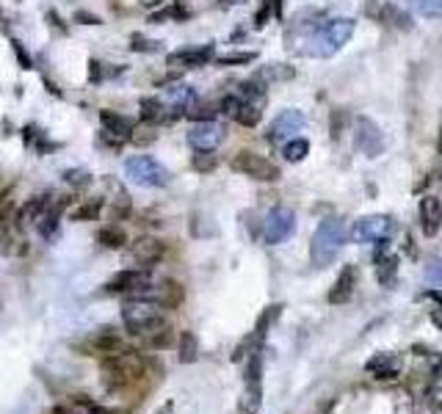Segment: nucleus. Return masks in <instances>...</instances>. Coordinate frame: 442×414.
<instances>
[{
  "mask_svg": "<svg viewBox=\"0 0 442 414\" xmlns=\"http://www.w3.org/2000/svg\"><path fill=\"white\" fill-rule=\"evenodd\" d=\"M100 367H103L108 387L122 389V387H131L133 381H138V379H144V373H147V359H144L138 351L125 348V351H119V354L100 357Z\"/></svg>",
  "mask_w": 442,
  "mask_h": 414,
  "instance_id": "f257e3e1",
  "label": "nucleus"
},
{
  "mask_svg": "<svg viewBox=\"0 0 442 414\" xmlns=\"http://www.w3.org/2000/svg\"><path fill=\"white\" fill-rule=\"evenodd\" d=\"M343 243H346V224H343V218H335V216L324 218V221L315 227V235H312V240H310L312 265H315V268L332 265V259L338 257L340 249H343Z\"/></svg>",
  "mask_w": 442,
  "mask_h": 414,
  "instance_id": "f03ea898",
  "label": "nucleus"
},
{
  "mask_svg": "<svg viewBox=\"0 0 442 414\" xmlns=\"http://www.w3.org/2000/svg\"><path fill=\"white\" fill-rule=\"evenodd\" d=\"M122 323L133 337H141V340L169 326V320L163 318V312H160L155 301H136V298H125Z\"/></svg>",
  "mask_w": 442,
  "mask_h": 414,
  "instance_id": "7ed1b4c3",
  "label": "nucleus"
},
{
  "mask_svg": "<svg viewBox=\"0 0 442 414\" xmlns=\"http://www.w3.org/2000/svg\"><path fill=\"white\" fill-rule=\"evenodd\" d=\"M354 28H357V23L348 20V17L326 20L324 26L312 33V47L307 52L318 55V58H332V55L354 36Z\"/></svg>",
  "mask_w": 442,
  "mask_h": 414,
  "instance_id": "20e7f679",
  "label": "nucleus"
},
{
  "mask_svg": "<svg viewBox=\"0 0 442 414\" xmlns=\"http://www.w3.org/2000/svg\"><path fill=\"white\" fill-rule=\"evenodd\" d=\"M125 174L131 177L136 185H144V188H166L172 174L169 169L153 155H136L125 160Z\"/></svg>",
  "mask_w": 442,
  "mask_h": 414,
  "instance_id": "39448f33",
  "label": "nucleus"
},
{
  "mask_svg": "<svg viewBox=\"0 0 442 414\" xmlns=\"http://www.w3.org/2000/svg\"><path fill=\"white\" fill-rule=\"evenodd\" d=\"M230 166H233V172L243 174V177H252V180H258V182H277L282 177V172H280L277 163H271L265 155H258V152H252V150L235 152L233 160H230Z\"/></svg>",
  "mask_w": 442,
  "mask_h": 414,
  "instance_id": "423d86ee",
  "label": "nucleus"
},
{
  "mask_svg": "<svg viewBox=\"0 0 442 414\" xmlns=\"http://www.w3.org/2000/svg\"><path fill=\"white\" fill-rule=\"evenodd\" d=\"M296 233V213L290 207H274L265 216V227H263V240L265 246H280L285 243L290 235Z\"/></svg>",
  "mask_w": 442,
  "mask_h": 414,
  "instance_id": "0eeeda50",
  "label": "nucleus"
},
{
  "mask_svg": "<svg viewBox=\"0 0 442 414\" xmlns=\"http://www.w3.org/2000/svg\"><path fill=\"white\" fill-rule=\"evenodd\" d=\"M354 147L365 157H379L387 150V141H385V133L376 122H370L368 116H357L354 119Z\"/></svg>",
  "mask_w": 442,
  "mask_h": 414,
  "instance_id": "6e6552de",
  "label": "nucleus"
},
{
  "mask_svg": "<svg viewBox=\"0 0 442 414\" xmlns=\"http://www.w3.org/2000/svg\"><path fill=\"white\" fill-rule=\"evenodd\" d=\"M365 11H368V17H373L376 23L392 28V30H404V33H407V30H412V28H415L412 17H409L401 6L390 3V0H368Z\"/></svg>",
  "mask_w": 442,
  "mask_h": 414,
  "instance_id": "1a4fd4ad",
  "label": "nucleus"
},
{
  "mask_svg": "<svg viewBox=\"0 0 442 414\" xmlns=\"http://www.w3.org/2000/svg\"><path fill=\"white\" fill-rule=\"evenodd\" d=\"M100 125H103V138L105 144H111V147H119V144H125V141H131L133 130H136V122L128 119L125 113H119V111H100Z\"/></svg>",
  "mask_w": 442,
  "mask_h": 414,
  "instance_id": "9d476101",
  "label": "nucleus"
},
{
  "mask_svg": "<svg viewBox=\"0 0 442 414\" xmlns=\"http://www.w3.org/2000/svg\"><path fill=\"white\" fill-rule=\"evenodd\" d=\"M392 230V218L390 216H365L360 221H354L351 227V240L354 243H376L382 237H387Z\"/></svg>",
  "mask_w": 442,
  "mask_h": 414,
  "instance_id": "9b49d317",
  "label": "nucleus"
},
{
  "mask_svg": "<svg viewBox=\"0 0 442 414\" xmlns=\"http://www.w3.org/2000/svg\"><path fill=\"white\" fill-rule=\"evenodd\" d=\"M307 125V116L302 113V111H296V108H287L282 111L274 122H271V128H268V141H274V144H285L290 138H296V133H302Z\"/></svg>",
  "mask_w": 442,
  "mask_h": 414,
  "instance_id": "f8f14e48",
  "label": "nucleus"
},
{
  "mask_svg": "<svg viewBox=\"0 0 442 414\" xmlns=\"http://www.w3.org/2000/svg\"><path fill=\"white\" fill-rule=\"evenodd\" d=\"M224 138H227V133L219 122H194L188 130V144L194 150H216Z\"/></svg>",
  "mask_w": 442,
  "mask_h": 414,
  "instance_id": "ddd939ff",
  "label": "nucleus"
},
{
  "mask_svg": "<svg viewBox=\"0 0 442 414\" xmlns=\"http://www.w3.org/2000/svg\"><path fill=\"white\" fill-rule=\"evenodd\" d=\"M216 58L213 45H199V47H180V50L169 52V67H177V69H194V67H205Z\"/></svg>",
  "mask_w": 442,
  "mask_h": 414,
  "instance_id": "4468645a",
  "label": "nucleus"
},
{
  "mask_svg": "<svg viewBox=\"0 0 442 414\" xmlns=\"http://www.w3.org/2000/svg\"><path fill=\"white\" fill-rule=\"evenodd\" d=\"M131 257L138 262V268H153V265H158L160 259L166 257V246L158 237L144 235V237H138V240L131 243Z\"/></svg>",
  "mask_w": 442,
  "mask_h": 414,
  "instance_id": "2eb2a0df",
  "label": "nucleus"
},
{
  "mask_svg": "<svg viewBox=\"0 0 442 414\" xmlns=\"http://www.w3.org/2000/svg\"><path fill=\"white\" fill-rule=\"evenodd\" d=\"M153 279V274H150V268H128V271H116L111 279H108V285L105 290L108 293H131L136 287L147 285Z\"/></svg>",
  "mask_w": 442,
  "mask_h": 414,
  "instance_id": "dca6fc26",
  "label": "nucleus"
},
{
  "mask_svg": "<svg viewBox=\"0 0 442 414\" xmlns=\"http://www.w3.org/2000/svg\"><path fill=\"white\" fill-rule=\"evenodd\" d=\"M17 230H23L17 224V207L14 202H6L0 207V254H14V240H17Z\"/></svg>",
  "mask_w": 442,
  "mask_h": 414,
  "instance_id": "f3484780",
  "label": "nucleus"
},
{
  "mask_svg": "<svg viewBox=\"0 0 442 414\" xmlns=\"http://www.w3.org/2000/svg\"><path fill=\"white\" fill-rule=\"evenodd\" d=\"M417 216H420V230L434 237L442 230V202L437 196H423L417 205Z\"/></svg>",
  "mask_w": 442,
  "mask_h": 414,
  "instance_id": "a211bd4d",
  "label": "nucleus"
},
{
  "mask_svg": "<svg viewBox=\"0 0 442 414\" xmlns=\"http://www.w3.org/2000/svg\"><path fill=\"white\" fill-rule=\"evenodd\" d=\"M354 287H357V268L354 265H343V271L338 274V279H335V285L329 290V304H348L351 301V296H354Z\"/></svg>",
  "mask_w": 442,
  "mask_h": 414,
  "instance_id": "6ab92c4d",
  "label": "nucleus"
},
{
  "mask_svg": "<svg viewBox=\"0 0 442 414\" xmlns=\"http://www.w3.org/2000/svg\"><path fill=\"white\" fill-rule=\"evenodd\" d=\"M365 370L373 376V379H382V381H387V379H395L398 373H401V357L398 354H376V357H370L368 362H365Z\"/></svg>",
  "mask_w": 442,
  "mask_h": 414,
  "instance_id": "aec40b11",
  "label": "nucleus"
},
{
  "mask_svg": "<svg viewBox=\"0 0 442 414\" xmlns=\"http://www.w3.org/2000/svg\"><path fill=\"white\" fill-rule=\"evenodd\" d=\"M166 100H169L166 108L180 111L182 116H185V111L197 103V91H194V86H188V83H175V86L166 89Z\"/></svg>",
  "mask_w": 442,
  "mask_h": 414,
  "instance_id": "412c9836",
  "label": "nucleus"
},
{
  "mask_svg": "<svg viewBox=\"0 0 442 414\" xmlns=\"http://www.w3.org/2000/svg\"><path fill=\"white\" fill-rule=\"evenodd\" d=\"M50 196L45 194V196H33V199H28L26 205L17 210V224L20 227H28V224H36L45 213H48V207H50Z\"/></svg>",
  "mask_w": 442,
  "mask_h": 414,
  "instance_id": "4be33fe9",
  "label": "nucleus"
},
{
  "mask_svg": "<svg viewBox=\"0 0 442 414\" xmlns=\"http://www.w3.org/2000/svg\"><path fill=\"white\" fill-rule=\"evenodd\" d=\"M263 406V381H246L241 401H238V414H260Z\"/></svg>",
  "mask_w": 442,
  "mask_h": 414,
  "instance_id": "5701e85b",
  "label": "nucleus"
},
{
  "mask_svg": "<svg viewBox=\"0 0 442 414\" xmlns=\"http://www.w3.org/2000/svg\"><path fill=\"white\" fill-rule=\"evenodd\" d=\"M185 301V287L175 279H166L163 285L158 287V307L160 310H177Z\"/></svg>",
  "mask_w": 442,
  "mask_h": 414,
  "instance_id": "b1692460",
  "label": "nucleus"
},
{
  "mask_svg": "<svg viewBox=\"0 0 442 414\" xmlns=\"http://www.w3.org/2000/svg\"><path fill=\"white\" fill-rule=\"evenodd\" d=\"M92 348H94L97 357H108V354H119V351H125L128 345H125V340L116 335L114 329H100V335L92 340Z\"/></svg>",
  "mask_w": 442,
  "mask_h": 414,
  "instance_id": "393cba45",
  "label": "nucleus"
},
{
  "mask_svg": "<svg viewBox=\"0 0 442 414\" xmlns=\"http://www.w3.org/2000/svg\"><path fill=\"white\" fill-rule=\"evenodd\" d=\"M166 113V103L160 97H141L138 100V119L144 125H158Z\"/></svg>",
  "mask_w": 442,
  "mask_h": 414,
  "instance_id": "a878e982",
  "label": "nucleus"
},
{
  "mask_svg": "<svg viewBox=\"0 0 442 414\" xmlns=\"http://www.w3.org/2000/svg\"><path fill=\"white\" fill-rule=\"evenodd\" d=\"M64 205H67V202H61V205H50L48 207V213L36 221V230H39V235H42L45 240H53V237L58 235V221H61V210H64Z\"/></svg>",
  "mask_w": 442,
  "mask_h": 414,
  "instance_id": "bb28decb",
  "label": "nucleus"
},
{
  "mask_svg": "<svg viewBox=\"0 0 442 414\" xmlns=\"http://www.w3.org/2000/svg\"><path fill=\"white\" fill-rule=\"evenodd\" d=\"M177 359L182 364H191L199 359V340L194 332H180L177 337Z\"/></svg>",
  "mask_w": 442,
  "mask_h": 414,
  "instance_id": "cd10ccee",
  "label": "nucleus"
},
{
  "mask_svg": "<svg viewBox=\"0 0 442 414\" xmlns=\"http://www.w3.org/2000/svg\"><path fill=\"white\" fill-rule=\"evenodd\" d=\"M191 169H194L197 174H213V172L219 169V155H216V150H194V155H191Z\"/></svg>",
  "mask_w": 442,
  "mask_h": 414,
  "instance_id": "c85d7f7f",
  "label": "nucleus"
},
{
  "mask_svg": "<svg viewBox=\"0 0 442 414\" xmlns=\"http://www.w3.org/2000/svg\"><path fill=\"white\" fill-rule=\"evenodd\" d=\"M97 240H100V246L103 249H125L128 246V233L122 230V227H103L100 233H97Z\"/></svg>",
  "mask_w": 442,
  "mask_h": 414,
  "instance_id": "c756f323",
  "label": "nucleus"
},
{
  "mask_svg": "<svg viewBox=\"0 0 442 414\" xmlns=\"http://www.w3.org/2000/svg\"><path fill=\"white\" fill-rule=\"evenodd\" d=\"M280 315H282V304H271V307H265V310H263V315L258 318L252 337H255L260 345H263V340H265V335H268V329H271V323H274Z\"/></svg>",
  "mask_w": 442,
  "mask_h": 414,
  "instance_id": "7c9ffc66",
  "label": "nucleus"
},
{
  "mask_svg": "<svg viewBox=\"0 0 442 414\" xmlns=\"http://www.w3.org/2000/svg\"><path fill=\"white\" fill-rule=\"evenodd\" d=\"M263 105L258 103H241V108L235 111V122L238 125H243V128H258L260 125V119H263V111H260Z\"/></svg>",
  "mask_w": 442,
  "mask_h": 414,
  "instance_id": "2f4dec72",
  "label": "nucleus"
},
{
  "mask_svg": "<svg viewBox=\"0 0 442 414\" xmlns=\"http://www.w3.org/2000/svg\"><path fill=\"white\" fill-rule=\"evenodd\" d=\"M103 207H105L103 196H97V199H86L83 205L72 210V218H75V221H97V218L103 216Z\"/></svg>",
  "mask_w": 442,
  "mask_h": 414,
  "instance_id": "473e14b6",
  "label": "nucleus"
},
{
  "mask_svg": "<svg viewBox=\"0 0 442 414\" xmlns=\"http://www.w3.org/2000/svg\"><path fill=\"white\" fill-rule=\"evenodd\" d=\"M282 155H285L287 163H302L310 155V141L307 138H290L282 144Z\"/></svg>",
  "mask_w": 442,
  "mask_h": 414,
  "instance_id": "72a5a7b5",
  "label": "nucleus"
},
{
  "mask_svg": "<svg viewBox=\"0 0 442 414\" xmlns=\"http://www.w3.org/2000/svg\"><path fill=\"white\" fill-rule=\"evenodd\" d=\"M72 401H75V406H78L83 414H122V412H116V409H108L103 403H97V401H92L89 395H72Z\"/></svg>",
  "mask_w": 442,
  "mask_h": 414,
  "instance_id": "f704fd0d",
  "label": "nucleus"
},
{
  "mask_svg": "<svg viewBox=\"0 0 442 414\" xmlns=\"http://www.w3.org/2000/svg\"><path fill=\"white\" fill-rule=\"evenodd\" d=\"M64 182H67L70 188H75V191H86L94 180H92V174H89L86 169H67V172H64Z\"/></svg>",
  "mask_w": 442,
  "mask_h": 414,
  "instance_id": "c9c22d12",
  "label": "nucleus"
},
{
  "mask_svg": "<svg viewBox=\"0 0 442 414\" xmlns=\"http://www.w3.org/2000/svg\"><path fill=\"white\" fill-rule=\"evenodd\" d=\"M412 6L426 20H442V0H412Z\"/></svg>",
  "mask_w": 442,
  "mask_h": 414,
  "instance_id": "e433bc0d",
  "label": "nucleus"
},
{
  "mask_svg": "<svg viewBox=\"0 0 442 414\" xmlns=\"http://www.w3.org/2000/svg\"><path fill=\"white\" fill-rule=\"evenodd\" d=\"M175 342V332L166 326V329H160L155 335L144 337V348H150V351H160V348H169Z\"/></svg>",
  "mask_w": 442,
  "mask_h": 414,
  "instance_id": "4c0bfd02",
  "label": "nucleus"
},
{
  "mask_svg": "<svg viewBox=\"0 0 442 414\" xmlns=\"http://www.w3.org/2000/svg\"><path fill=\"white\" fill-rule=\"evenodd\" d=\"M293 75H296L293 67H285V64H268L258 78H260L263 83H268V80H290Z\"/></svg>",
  "mask_w": 442,
  "mask_h": 414,
  "instance_id": "58836bf2",
  "label": "nucleus"
},
{
  "mask_svg": "<svg viewBox=\"0 0 442 414\" xmlns=\"http://www.w3.org/2000/svg\"><path fill=\"white\" fill-rule=\"evenodd\" d=\"M185 116L191 119V122H216V116H219V111L213 108V105H191L188 111H185Z\"/></svg>",
  "mask_w": 442,
  "mask_h": 414,
  "instance_id": "ea45409f",
  "label": "nucleus"
},
{
  "mask_svg": "<svg viewBox=\"0 0 442 414\" xmlns=\"http://www.w3.org/2000/svg\"><path fill=\"white\" fill-rule=\"evenodd\" d=\"M258 55L255 52H230V55H219L213 58L219 67H238V64H252Z\"/></svg>",
  "mask_w": 442,
  "mask_h": 414,
  "instance_id": "a19ab883",
  "label": "nucleus"
},
{
  "mask_svg": "<svg viewBox=\"0 0 442 414\" xmlns=\"http://www.w3.org/2000/svg\"><path fill=\"white\" fill-rule=\"evenodd\" d=\"M131 50L133 52H158L160 50V42H155V39H147L144 33H133L131 36Z\"/></svg>",
  "mask_w": 442,
  "mask_h": 414,
  "instance_id": "79ce46f5",
  "label": "nucleus"
},
{
  "mask_svg": "<svg viewBox=\"0 0 442 414\" xmlns=\"http://www.w3.org/2000/svg\"><path fill=\"white\" fill-rule=\"evenodd\" d=\"M131 141L136 144V147H150V144H155L158 141V133L153 130V125L144 130H133Z\"/></svg>",
  "mask_w": 442,
  "mask_h": 414,
  "instance_id": "37998d69",
  "label": "nucleus"
},
{
  "mask_svg": "<svg viewBox=\"0 0 442 414\" xmlns=\"http://www.w3.org/2000/svg\"><path fill=\"white\" fill-rule=\"evenodd\" d=\"M426 279L431 282V285L442 287V257H434L429 262V268H426Z\"/></svg>",
  "mask_w": 442,
  "mask_h": 414,
  "instance_id": "c03bdc74",
  "label": "nucleus"
},
{
  "mask_svg": "<svg viewBox=\"0 0 442 414\" xmlns=\"http://www.w3.org/2000/svg\"><path fill=\"white\" fill-rule=\"evenodd\" d=\"M11 50H14V55H17V64H20L23 69H33V61H31V55H28V50L23 47V42H20V39H11Z\"/></svg>",
  "mask_w": 442,
  "mask_h": 414,
  "instance_id": "a18cd8bd",
  "label": "nucleus"
},
{
  "mask_svg": "<svg viewBox=\"0 0 442 414\" xmlns=\"http://www.w3.org/2000/svg\"><path fill=\"white\" fill-rule=\"evenodd\" d=\"M241 103H243V100H241L238 94H227V97H221L219 111H221V113H230V116H235V111L241 108Z\"/></svg>",
  "mask_w": 442,
  "mask_h": 414,
  "instance_id": "49530a36",
  "label": "nucleus"
},
{
  "mask_svg": "<svg viewBox=\"0 0 442 414\" xmlns=\"http://www.w3.org/2000/svg\"><path fill=\"white\" fill-rule=\"evenodd\" d=\"M343 122H346V113H343V111H335V113H332V122H329V130H332V138H335V141L343 135Z\"/></svg>",
  "mask_w": 442,
  "mask_h": 414,
  "instance_id": "de8ad7c7",
  "label": "nucleus"
},
{
  "mask_svg": "<svg viewBox=\"0 0 442 414\" xmlns=\"http://www.w3.org/2000/svg\"><path fill=\"white\" fill-rule=\"evenodd\" d=\"M75 23H83V26H100L103 20H100L97 14H92V11H83V9H78V11H75Z\"/></svg>",
  "mask_w": 442,
  "mask_h": 414,
  "instance_id": "09e8293b",
  "label": "nucleus"
},
{
  "mask_svg": "<svg viewBox=\"0 0 442 414\" xmlns=\"http://www.w3.org/2000/svg\"><path fill=\"white\" fill-rule=\"evenodd\" d=\"M268 17H271V0H265L260 6V11L255 14V28H263L268 23Z\"/></svg>",
  "mask_w": 442,
  "mask_h": 414,
  "instance_id": "8fccbe9b",
  "label": "nucleus"
},
{
  "mask_svg": "<svg viewBox=\"0 0 442 414\" xmlns=\"http://www.w3.org/2000/svg\"><path fill=\"white\" fill-rule=\"evenodd\" d=\"M89 67H92V83H100V80H105V64H100L97 58H92V61H89Z\"/></svg>",
  "mask_w": 442,
  "mask_h": 414,
  "instance_id": "3c124183",
  "label": "nucleus"
},
{
  "mask_svg": "<svg viewBox=\"0 0 442 414\" xmlns=\"http://www.w3.org/2000/svg\"><path fill=\"white\" fill-rule=\"evenodd\" d=\"M48 20H50V26L55 28V30H61V33H64V36H67V33H70V28L64 26V20H61V17H58V14H55V11H48Z\"/></svg>",
  "mask_w": 442,
  "mask_h": 414,
  "instance_id": "603ef678",
  "label": "nucleus"
},
{
  "mask_svg": "<svg viewBox=\"0 0 442 414\" xmlns=\"http://www.w3.org/2000/svg\"><path fill=\"white\" fill-rule=\"evenodd\" d=\"M233 3H241V0H224V6H233Z\"/></svg>",
  "mask_w": 442,
  "mask_h": 414,
  "instance_id": "864d4df0",
  "label": "nucleus"
},
{
  "mask_svg": "<svg viewBox=\"0 0 442 414\" xmlns=\"http://www.w3.org/2000/svg\"><path fill=\"white\" fill-rule=\"evenodd\" d=\"M442 412V406H434V412H431V414H440Z\"/></svg>",
  "mask_w": 442,
  "mask_h": 414,
  "instance_id": "5fc2aeb1",
  "label": "nucleus"
}]
</instances>
